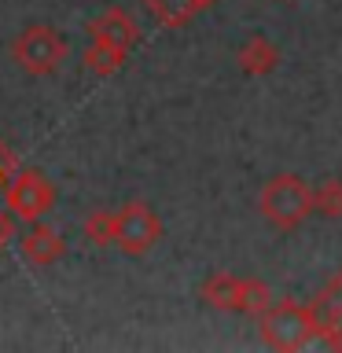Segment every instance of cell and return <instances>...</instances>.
Returning <instances> with one entry per match:
<instances>
[{"label": "cell", "mask_w": 342, "mask_h": 353, "mask_svg": "<svg viewBox=\"0 0 342 353\" xmlns=\"http://www.w3.org/2000/svg\"><path fill=\"white\" fill-rule=\"evenodd\" d=\"M258 210L265 217V225H272L276 232H294L313 217L309 206V181L302 173H272L258 192Z\"/></svg>", "instance_id": "cell-1"}, {"label": "cell", "mask_w": 342, "mask_h": 353, "mask_svg": "<svg viewBox=\"0 0 342 353\" xmlns=\"http://www.w3.org/2000/svg\"><path fill=\"white\" fill-rule=\"evenodd\" d=\"M258 335L265 346L283 350V353L305 350L309 342H316L313 313H309V305L294 302V298H272L258 313Z\"/></svg>", "instance_id": "cell-2"}, {"label": "cell", "mask_w": 342, "mask_h": 353, "mask_svg": "<svg viewBox=\"0 0 342 353\" xmlns=\"http://www.w3.org/2000/svg\"><path fill=\"white\" fill-rule=\"evenodd\" d=\"M70 55V41L59 26L52 22H33V26L19 30L15 41H11V59L22 74L30 77H48L66 63Z\"/></svg>", "instance_id": "cell-3"}, {"label": "cell", "mask_w": 342, "mask_h": 353, "mask_svg": "<svg viewBox=\"0 0 342 353\" xmlns=\"http://www.w3.org/2000/svg\"><path fill=\"white\" fill-rule=\"evenodd\" d=\"M199 298L210 309L221 313H243V316H258L265 305L272 302V291L254 276H236V272H210L199 283Z\"/></svg>", "instance_id": "cell-4"}, {"label": "cell", "mask_w": 342, "mask_h": 353, "mask_svg": "<svg viewBox=\"0 0 342 353\" xmlns=\"http://www.w3.org/2000/svg\"><path fill=\"white\" fill-rule=\"evenodd\" d=\"M165 236V225L148 199H129L114 210V243L125 258H143L154 250V243Z\"/></svg>", "instance_id": "cell-5"}, {"label": "cell", "mask_w": 342, "mask_h": 353, "mask_svg": "<svg viewBox=\"0 0 342 353\" xmlns=\"http://www.w3.org/2000/svg\"><path fill=\"white\" fill-rule=\"evenodd\" d=\"M8 206L19 221H37L55 206V184L41 170H15L4 181Z\"/></svg>", "instance_id": "cell-6"}, {"label": "cell", "mask_w": 342, "mask_h": 353, "mask_svg": "<svg viewBox=\"0 0 342 353\" xmlns=\"http://www.w3.org/2000/svg\"><path fill=\"white\" fill-rule=\"evenodd\" d=\"M316 327V342H324L331 350H342V269L320 287V294L309 302Z\"/></svg>", "instance_id": "cell-7"}, {"label": "cell", "mask_w": 342, "mask_h": 353, "mask_svg": "<svg viewBox=\"0 0 342 353\" xmlns=\"http://www.w3.org/2000/svg\"><path fill=\"white\" fill-rule=\"evenodd\" d=\"M140 22L129 15L125 8H107L99 19L88 22V41H99L107 48H118L121 55H129L140 44Z\"/></svg>", "instance_id": "cell-8"}, {"label": "cell", "mask_w": 342, "mask_h": 353, "mask_svg": "<svg viewBox=\"0 0 342 353\" xmlns=\"http://www.w3.org/2000/svg\"><path fill=\"white\" fill-rule=\"evenodd\" d=\"M26 232H22L19 239V250H22V261L33 265V269H52L55 261H63L66 254V239L55 232L52 225H44V221H26Z\"/></svg>", "instance_id": "cell-9"}, {"label": "cell", "mask_w": 342, "mask_h": 353, "mask_svg": "<svg viewBox=\"0 0 342 353\" xmlns=\"http://www.w3.org/2000/svg\"><path fill=\"white\" fill-rule=\"evenodd\" d=\"M236 66L247 77H269L280 66V48L265 37V33H250L243 37V44L236 48Z\"/></svg>", "instance_id": "cell-10"}, {"label": "cell", "mask_w": 342, "mask_h": 353, "mask_svg": "<svg viewBox=\"0 0 342 353\" xmlns=\"http://www.w3.org/2000/svg\"><path fill=\"white\" fill-rule=\"evenodd\" d=\"M309 206L316 217L342 221V176H320L316 184H309Z\"/></svg>", "instance_id": "cell-11"}, {"label": "cell", "mask_w": 342, "mask_h": 353, "mask_svg": "<svg viewBox=\"0 0 342 353\" xmlns=\"http://www.w3.org/2000/svg\"><path fill=\"white\" fill-rule=\"evenodd\" d=\"M140 4L162 30H181V26H188V22L199 15L192 0H140Z\"/></svg>", "instance_id": "cell-12"}, {"label": "cell", "mask_w": 342, "mask_h": 353, "mask_svg": "<svg viewBox=\"0 0 342 353\" xmlns=\"http://www.w3.org/2000/svg\"><path fill=\"white\" fill-rule=\"evenodd\" d=\"M81 63H85V70L92 74V77H110V74H118V66L125 63V55H121L118 48H107V44H99V41H88Z\"/></svg>", "instance_id": "cell-13"}, {"label": "cell", "mask_w": 342, "mask_h": 353, "mask_svg": "<svg viewBox=\"0 0 342 353\" xmlns=\"http://www.w3.org/2000/svg\"><path fill=\"white\" fill-rule=\"evenodd\" d=\"M81 232L92 247H110L114 243V210H92L81 221Z\"/></svg>", "instance_id": "cell-14"}, {"label": "cell", "mask_w": 342, "mask_h": 353, "mask_svg": "<svg viewBox=\"0 0 342 353\" xmlns=\"http://www.w3.org/2000/svg\"><path fill=\"white\" fill-rule=\"evenodd\" d=\"M19 170V159H15V151H11V143L8 140H0V184L8 181L11 173Z\"/></svg>", "instance_id": "cell-15"}, {"label": "cell", "mask_w": 342, "mask_h": 353, "mask_svg": "<svg viewBox=\"0 0 342 353\" xmlns=\"http://www.w3.org/2000/svg\"><path fill=\"white\" fill-rule=\"evenodd\" d=\"M192 4H195V11H206L210 4H217V0H192Z\"/></svg>", "instance_id": "cell-16"}]
</instances>
